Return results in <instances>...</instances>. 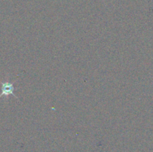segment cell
Wrapping results in <instances>:
<instances>
[{"instance_id":"6da1fadb","label":"cell","mask_w":153,"mask_h":152,"mask_svg":"<svg viewBox=\"0 0 153 152\" xmlns=\"http://www.w3.org/2000/svg\"><path fill=\"white\" fill-rule=\"evenodd\" d=\"M1 92L0 93V98L1 96L7 97L9 95H13L16 98H18L17 96L14 95V83H11V82L6 80V81H1Z\"/></svg>"}]
</instances>
